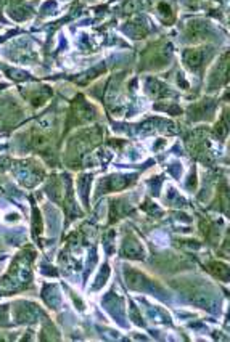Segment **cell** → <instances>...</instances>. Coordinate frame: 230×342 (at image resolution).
<instances>
[{"instance_id": "1", "label": "cell", "mask_w": 230, "mask_h": 342, "mask_svg": "<svg viewBox=\"0 0 230 342\" xmlns=\"http://www.w3.org/2000/svg\"><path fill=\"white\" fill-rule=\"evenodd\" d=\"M126 281H127L129 286H131V288L140 289L143 286L145 278H143V275H140L138 272H134L132 268H131V270L126 272Z\"/></svg>"}]
</instances>
